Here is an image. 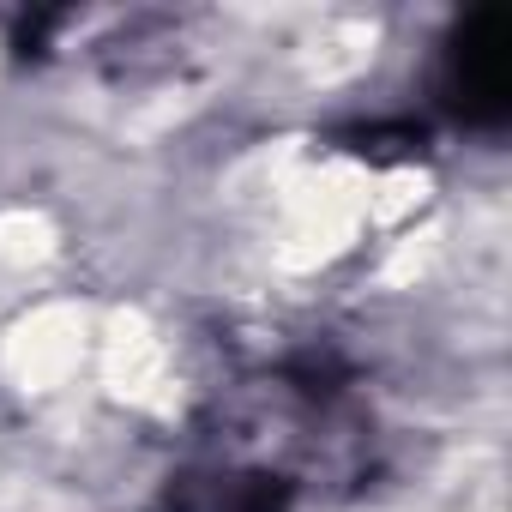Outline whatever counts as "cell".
I'll return each mask as SVG.
<instances>
[{
    "label": "cell",
    "instance_id": "7a4b0ae2",
    "mask_svg": "<svg viewBox=\"0 0 512 512\" xmlns=\"http://www.w3.org/2000/svg\"><path fill=\"white\" fill-rule=\"evenodd\" d=\"M290 476L278 470H223L169 482L163 512H290Z\"/></svg>",
    "mask_w": 512,
    "mask_h": 512
},
{
    "label": "cell",
    "instance_id": "6da1fadb",
    "mask_svg": "<svg viewBox=\"0 0 512 512\" xmlns=\"http://www.w3.org/2000/svg\"><path fill=\"white\" fill-rule=\"evenodd\" d=\"M440 91L470 127H506L512 97H506V13L476 7L452 25L446 61H440Z\"/></svg>",
    "mask_w": 512,
    "mask_h": 512
}]
</instances>
